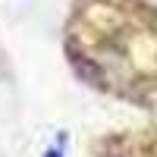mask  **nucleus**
<instances>
[{
  "instance_id": "f257e3e1",
  "label": "nucleus",
  "mask_w": 157,
  "mask_h": 157,
  "mask_svg": "<svg viewBox=\"0 0 157 157\" xmlns=\"http://www.w3.org/2000/svg\"><path fill=\"white\" fill-rule=\"evenodd\" d=\"M72 69L107 94L157 101V10L145 0H78L66 22Z\"/></svg>"
},
{
  "instance_id": "f03ea898",
  "label": "nucleus",
  "mask_w": 157,
  "mask_h": 157,
  "mask_svg": "<svg viewBox=\"0 0 157 157\" xmlns=\"http://www.w3.org/2000/svg\"><path fill=\"white\" fill-rule=\"evenodd\" d=\"M94 157H157V129L107 135L94 145Z\"/></svg>"
},
{
  "instance_id": "7ed1b4c3",
  "label": "nucleus",
  "mask_w": 157,
  "mask_h": 157,
  "mask_svg": "<svg viewBox=\"0 0 157 157\" xmlns=\"http://www.w3.org/2000/svg\"><path fill=\"white\" fill-rule=\"evenodd\" d=\"M44 157H66V154H63V141H57V145H50V148L44 151Z\"/></svg>"
}]
</instances>
